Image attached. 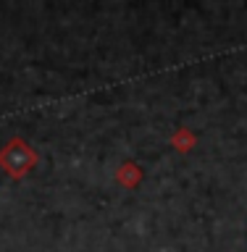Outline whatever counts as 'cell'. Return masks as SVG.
Segmentation results:
<instances>
[{"label":"cell","mask_w":247,"mask_h":252,"mask_svg":"<svg viewBox=\"0 0 247 252\" xmlns=\"http://www.w3.org/2000/svg\"><path fill=\"white\" fill-rule=\"evenodd\" d=\"M37 153L29 147L27 139L13 137L0 147V168H3L11 179H24L27 173L37 165Z\"/></svg>","instance_id":"cell-1"},{"label":"cell","mask_w":247,"mask_h":252,"mask_svg":"<svg viewBox=\"0 0 247 252\" xmlns=\"http://www.w3.org/2000/svg\"><path fill=\"white\" fill-rule=\"evenodd\" d=\"M116 181L124 189H134L142 181V168L137 163H121V165H118V171H116Z\"/></svg>","instance_id":"cell-2"},{"label":"cell","mask_w":247,"mask_h":252,"mask_svg":"<svg viewBox=\"0 0 247 252\" xmlns=\"http://www.w3.org/2000/svg\"><path fill=\"white\" fill-rule=\"evenodd\" d=\"M197 145V137H195V131H189L187 126H181V129H176L171 134V147H176L179 153H189Z\"/></svg>","instance_id":"cell-3"}]
</instances>
